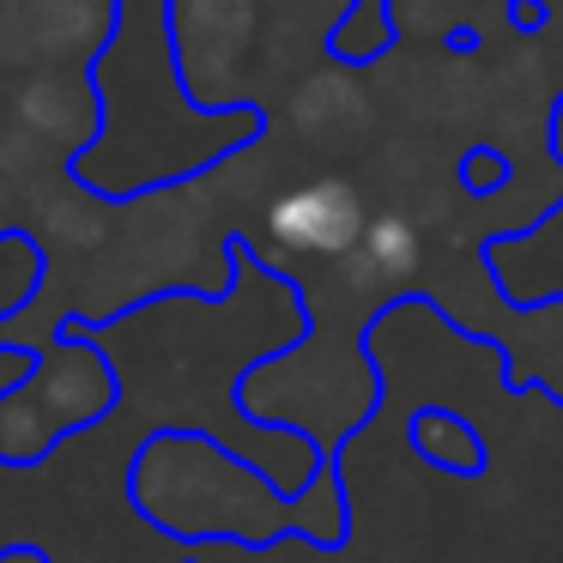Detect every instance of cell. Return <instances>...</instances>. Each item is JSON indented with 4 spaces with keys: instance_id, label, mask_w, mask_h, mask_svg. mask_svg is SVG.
Masks as SVG:
<instances>
[{
    "instance_id": "5b68a950",
    "label": "cell",
    "mask_w": 563,
    "mask_h": 563,
    "mask_svg": "<svg viewBox=\"0 0 563 563\" xmlns=\"http://www.w3.org/2000/svg\"><path fill=\"white\" fill-rule=\"evenodd\" d=\"M255 25L249 0H183L176 7V43H183V67L200 74L212 55V67H231L243 55V37Z\"/></svg>"
},
{
    "instance_id": "30bf717a",
    "label": "cell",
    "mask_w": 563,
    "mask_h": 563,
    "mask_svg": "<svg viewBox=\"0 0 563 563\" xmlns=\"http://www.w3.org/2000/svg\"><path fill=\"white\" fill-rule=\"evenodd\" d=\"M37 285V255H31L25 236H0V309H13L31 297Z\"/></svg>"
},
{
    "instance_id": "8fae6325",
    "label": "cell",
    "mask_w": 563,
    "mask_h": 563,
    "mask_svg": "<svg viewBox=\"0 0 563 563\" xmlns=\"http://www.w3.org/2000/svg\"><path fill=\"white\" fill-rule=\"evenodd\" d=\"M466 188H497L503 183V158H466Z\"/></svg>"
},
{
    "instance_id": "9c48e42d",
    "label": "cell",
    "mask_w": 563,
    "mask_h": 563,
    "mask_svg": "<svg viewBox=\"0 0 563 563\" xmlns=\"http://www.w3.org/2000/svg\"><path fill=\"white\" fill-rule=\"evenodd\" d=\"M55 442V418L37 406V394H7L0 400V454L7 461H37Z\"/></svg>"
},
{
    "instance_id": "3957f363",
    "label": "cell",
    "mask_w": 563,
    "mask_h": 563,
    "mask_svg": "<svg viewBox=\"0 0 563 563\" xmlns=\"http://www.w3.org/2000/svg\"><path fill=\"white\" fill-rule=\"evenodd\" d=\"M13 115L31 140H49V146H86L98 134V98L67 67H49V74L25 79V91L13 98Z\"/></svg>"
},
{
    "instance_id": "7a4b0ae2",
    "label": "cell",
    "mask_w": 563,
    "mask_h": 563,
    "mask_svg": "<svg viewBox=\"0 0 563 563\" xmlns=\"http://www.w3.org/2000/svg\"><path fill=\"white\" fill-rule=\"evenodd\" d=\"M103 31H110L103 0H19L0 19V49L25 55V62H74V55L98 49Z\"/></svg>"
},
{
    "instance_id": "277c9868",
    "label": "cell",
    "mask_w": 563,
    "mask_h": 563,
    "mask_svg": "<svg viewBox=\"0 0 563 563\" xmlns=\"http://www.w3.org/2000/svg\"><path fill=\"white\" fill-rule=\"evenodd\" d=\"M31 394H37V406L55 418V430H62V424L98 418L103 406H110L115 382H110V369H103V357L91 352V345H55L43 376L31 382Z\"/></svg>"
},
{
    "instance_id": "6da1fadb",
    "label": "cell",
    "mask_w": 563,
    "mask_h": 563,
    "mask_svg": "<svg viewBox=\"0 0 563 563\" xmlns=\"http://www.w3.org/2000/svg\"><path fill=\"white\" fill-rule=\"evenodd\" d=\"M267 231H273V243L297 249V255L340 261L345 249L357 243V231H364V200H357L352 183L321 176V183L285 188V195L273 200V207H267Z\"/></svg>"
},
{
    "instance_id": "7c38bea8",
    "label": "cell",
    "mask_w": 563,
    "mask_h": 563,
    "mask_svg": "<svg viewBox=\"0 0 563 563\" xmlns=\"http://www.w3.org/2000/svg\"><path fill=\"white\" fill-rule=\"evenodd\" d=\"M0 563H43L37 551H0Z\"/></svg>"
},
{
    "instance_id": "8992f818",
    "label": "cell",
    "mask_w": 563,
    "mask_h": 563,
    "mask_svg": "<svg viewBox=\"0 0 563 563\" xmlns=\"http://www.w3.org/2000/svg\"><path fill=\"white\" fill-rule=\"evenodd\" d=\"M345 267H352L357 285H400L418 273V261H424V249H418V231L400 219V212H382V219H364V231H357V243L345 249Z\"/></svg>"
},
{
    "instance_id": "ba28073f",
    "label": "cell",
    "mask_w": 563,
    "mask_h": 563,
    "mask_svg": "<svg viewBox=\"0 0 563 563\" xmlns=\"http://www.w3.org/2000/svg\"><path fill=\"white\" fill-rule=\"evenodd\" d=\"M412 449L430 466H442V473H461V478L485 473V442H478V430L461 412H442V406L412 418Z\"/></svg>"
},
{
    "instance_id": "52a82bcc",
    "label": "cell",
    "mask_w": 563,
    "mask_h": 563,
    "mask_svg": "<svg viewBox=\"0 0 563 563\" xmlns=\"http://www.w3.org/2000/svg\"><path fill=\"white\" fill-rule=\"evenodd\" d=\"M110 231V207L79 183H49L37 195V236L55 249H91Z\"/></svg>"
}]
</instances>
